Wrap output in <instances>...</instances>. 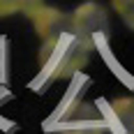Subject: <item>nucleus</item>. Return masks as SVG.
Wrapping results in <instances>:
<instances>
[{
	"label": "nucleus",
	"instance_id": "39448f33",
	"mask_svg": "<svg viewBox=\"0 0 134 134\" xmlns=\"http://www.w3.org/2000/svg\"><path fill=\"white\" fill-rule=\"evenodd\" d=\"M32 21V28L35 32L40 35L42 40H49V37H55L60 32H67L72 30V21H69V14H65L58 7H46L42 5L37 12L30 16Z\"/></svg>",
	"mask_w": 134,
	"mask_h": 134
},
{
	"label": "nucleus",
	"instance_id": "f03ea898",
	"mask_svg": "<svg viewBox=\"0 0 134 134\" xmlns=\"http://www.w3.org/2000/svg\"><path fill=\"white\" fill-rule=\"evenodd\" d=\"M55 134H107L104 113L88 99H74L60 109L51 127Z\"/></svg>",
	"mask_w": 134,
	"mask_h": 134
},
{
	"label": "nucleus",
	"instance_id": "423d86ee",
	"mask_svg": "<svg viewBox=\"0 0 134 134\" xmlns=\"http://www.w3.org/2000/svg\"><path fill=\"white\" fill-rule=\"evenodd\" d=\"M111 7L122 19V23L134 30V0H111Z\"/></svg>",
	"mask_w": 134,
	"mask_h": 134
},
{
	"label": "nucleus",
	"instance_id": "0eeeda50",
	"mask_svg": "<svg viewBox=\"0 0 134 134\" xmlns=\"http://www.w3.org/2000/svg\"><path fill=\"white\" fill-rule=\"evenodd\" d=\"M14 2H16V12H23L28 19L44 5V0H14Z\"/></svg>",
	"mask_w": 134,
	"mask_h": 134
},
{
	"label": "nucleus",
	"instance_id": "7ed1b4c3",
	"mask_svg": "<svg viewBox=\"0 0 134 134\" xmlns=\"http://www.w3.org/2000/svg\"><path fill=\"white\" fill-rule=\"evenodd\" d=\"M69 21H72V32L81 42H86L93 51L109 40V14L95 0L81 2L69 14Z\"/></svg>",
	"mask_w": 134,
	"mask_h": 134
},
{
	"label": "nucleus",
	"instance_id": "f257e3e1",
	"mask_svg": "<svg viewBox=\"0 0 134 134\" xmlns=\"http://www.w3.org/2000/svg\"><path fill=\"white\" fill-rule=\"evenodd\" d=\"M90 53L93 49L86 42H81L72 30L42 40L40 69L44 81H65L76 76L90 63Z\"/></svg>",
	"mask_w": 134,
	"mask_h": 134
},
{
	"label": "nucleus",
	"instance_id": "6e6552de",
	"mask_svg": "<svg viewBox=\"0 0 134 134\" xmlns=\"http://www.w3.org/2000/svg\"><path fill=\"white\" fill-rule=\"evenodd\" d=\"M14 12H16V2L14 0H0V19L12 16Z\"/></svg>",
	"mask_w": 134,
	"mask_h": 134
},
{
	"label": "nucleus",
	"instance_id": "20e7f679",
	"mask_svg": "<svg viewBox=\"0 0 134 134\" xmlns=\"http://www.w3.org/2000/svg\"><path fill=\"white\" fill-rule=\"evenodd\" d=\"M107 134H134V97H116L107 104Z\"/></svg>",
	"mask_w": 134,
	"mask_h": 134
}]
</instances>
